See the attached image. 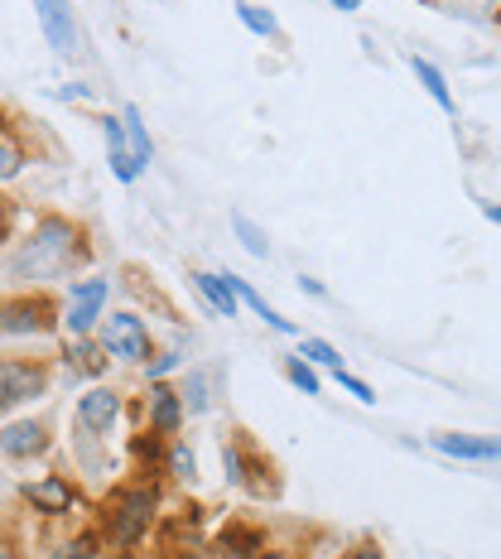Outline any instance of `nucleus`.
Segmentation results:
<instances>
[{
  "instance_id": "393cba45",
  "label": "nucleus",
  "mask_w": 501,
  "mask_h": 559,
  "mask_svg": "<svg viewBox=\"0 0 501 559\" xmlns=\"http://www.w3.org/2000/svg\"><path fill=\"white\" fill-rule=\"evenodd\" d=\"M299 353H305L313 367H329V371H343V367H347L343 353H337L329 337H299Z\"/></svg>"
},
{
  "instance_id": "412c9836",
  "label": "nucleus",
  "mask_w": 501,
  "mask_h": 559,
  "mask_svg": "<svg viewBox=\"0 0 501 559\" xmlns=\"http://www.w3.org/2000/svg\"><path fill=\"white\" fill-rule=\"evenodd\" d=\"M231 231H237L241 247H247L255 261H265V255H271V237H265V227H255L247 213H231Z\"/></svg>"
},
{
  "instance_id": "cd10ccee",
  "label": "nucleus",
  "mask_w": 501,
  "mask_h": 559,
  "mask_svg": "<svg viewBox=\"0 0 501 559\" xmlns=\"http://www.w3.org/2000/svg\"><path fill=\"white\" fill-rule=\"evenodd\" d=\"M49 559H102V555L92 550L87 540H63V545H58V550H53Z\"/></svg>"
},
{
  "instance_id": "c85d7f7f",
  "label": "nucleus",
  "mask_w": 501,
  "mask_h": 559,
  "mask_svg": "<svg viewBox=\"0 0 501 559\" xmlns=\"http://www.w3.org/2000/svg\"><path fill=\"white\" fill-rule=\"evenodd\" d=\"M299 289L313 299H329V289H323V280H313V275H299Z\"/></svg>"
},
{
  "instance_id": "39448f33",
  "label": "nucleus",
  "mask_w": 501,
  "mask_h": 559,
  "mask_svg": "<svg viewBox=\"0 0 501 559\" xmlns=\"http://www.w3.org/2000/svg\"><path fill=\"white\" fill-rule=\"evenodd\" d=\"M53 371L44 357H20V353H5V362H0V405L5 411H20L25 401H39L44 391H49Z\"/></svg>"
},
{
  "instance_id": "7ed1b4c3",
  "label": "nucleus",
  "mask_w": 501,
  "mask_h": 559,
  "mask_svg": "<svg viewBox=\"0 0 501 559\" xmlns=\"http://www.w3.org/2000/svg\"><path fill=\"white\" fill-rule=\"evenodd\" d=\"M58 323H63L58 299L44 295V289H10L5 295V319H0V329H5L10 343H15V337H44V333H53Z\"/></svg>"
},
{
  "instance_id": "f257e3e1",
  "label": "nucleus",
  "mask_w": 501,
  "mask_h": 559,
  "mask_svg": "<svg viewBox=\"0 0 501 559\" xmlns=\"http://www.w3.org/2000/svg\"><path fill=\"white\" fill-rule=\"evenodd\" d=\"M87 231L77 227V223H68V217H39L29 231V241L25 247H10L5 255V275L10 280H53V275H68V271H77V265H87Z\"/></svg>"
},
{
  "instance_id": "f8f14e48",
  "label": "nucleus",
  "mask_w": 501,
  "mask_h": 559,
  "mask_svg": "<svg viewBox=\"0 0 501 559\" xmlns=\"http://www.w3.org/2000/svg\"><path fill=\"white\" fill-rule=\"evenodd\" d=\"M444 459H463V463H501V439L497 435H434L429 439Z\"/></svg>"
},
{
  "instance_id": "a211bd4d",
  "label": "nucleus",
  "mask_w": 501,
  "mask_h": 559,
  "mask_svg": "<svg viewBox=\"0 0 501 559\" xmlns=\"http://www.w3.org/2000/svg\"><path fill=\"white\" fill-rule=\"evenodd\" d=\"M183 405H189V415H207L213 411V377H207L203 367H193L189 377H183Z\"/></svg>"
},
{
  "instance_id": "1a4fd4ad",
  "label": "nucleus",
  "mask_w": 501,
  "mask_h": 559,
  "mask_svg": "<svg viewBox=\"0 0 501 559\" xmlns=\"http://www.w3.org/2000/svg\"><path fill=\"white\" fill-rule=\"evenodd\" d=\"M49 444H53V429L44 419H5V435H0L5 463H34L49 453Z\"/></svg>"
},
{
  "instance_id": "2f4dec72",
  "label": "nucleus",
  "mask_w": 501,
  "mask_h": 559,
  "mask_svg": "<svg viewBox=\"0 0 501 559\" xmlns=\"http://www.w3.org/2000/svg\"><path fill=\"white\" fill-rule=\"evenodd\" d=\"M58 97H77V102H87V97H92V92H87L83 83H73V87H63V92H58Z\"/></svg>"
},
{
  "instance_id": "4468645a",
  "label": "nucleus",
  "mask_w": 501,
  "mask_h": 559,
  "mask_svg": "<svg viewBox=\"0 0 501 559\" xmlns=\"http://www.w3.org/2000/svg\"><path fill=\"white\" fill-rule=\"evenodd\" d=\"M63 367H68V377H107V367H111V353L102 347V337H68V347H63Z\"/></svg>"
},
{
  "instance_id": "5701e85b",
  "label": "nucleus",
  "mask_w": 501,
  "mask_h": 559,
  "mask_svg": "<svg viewBox=\"0 0 501 559\" xmlns=\"http://www.w3.org/2000/svg\"><path fill=\"white\" fill-rule=\"evenodd\" d=\"M126 135H131V150H135V159L150 169V159H155V145H150V131H145V116H140V107H126Z\"/></svg>"
},
{
  "instance_id": "ddd939ff",
  "label": "nucleus",
  "mask_w": 501,
  "mask_h": 559,
  "mask_svg": "<svg viewBox=\"0 0 501 559\" xmlns=\"http://www.w3.org/2000/svg\"><path fill=\"white\" fill-rule=\"evenodd\" d=\"M189 285L198 289V295L207 299V309L217 313V319H237L241 309V295H237V285H231V275H213V271H189Z\"/></svg>"
},
{
  "instance_id": "2eb2a0df",
  "label": "nucleus",
  "mask_w": 501,
  "mask_h": 559,
  "mask_svg": "<svg viewBox=\"0 0 501 559\" xmlns=\"http://www.w3.org/2000/svg\"><path fill=\"white\" fill-rule=\"evenodd\" d=\"M217 559H261L265 555V535L255 526H241V521H227V531L213 540Z\"/></svg>"
},
{
  "instance_id": "f704fd0d",
  "label": "nucleus",
  "mask_w": 501,
  "mask_h": 559,
  "mask_svg": "<svg viewBox=\"0 0 501 559\" xmlns=\"http://www.w3.org/2000/svg\"><path fill=\"white\" fill-rule=\"evenodd\" d=\"M261 559H299V555H289V550H265Z\"/></svg>"
},
{
  "instance_id": "c756f323",
  "label": "nucleus",
  "mask_w": 501,
  "mask_h": 559,
  "mask_svg": "<svg viewBox=\"0 0 501 559\" xmlns=\"http://www.w3.org/2000/svg\"><path fill=\"white\" fill-rule=\"evenodd\" d=\"M353 559H386V555H381L371 540H362V545H357V550H353Z\"/></svg>"
},
{
  "instance_id": "bb28decb",
  "label": "nucleus",
  "mask_w": 501,
  "mask_h": 559,
  "mask_svg": "<svg viewBox=\"0 0 501 559\" xmlns=\"http://www.w3.org/2000/svg\"><path fill=\"white\" fill-rule=\"evenodd\" d=\"M333 377H337V386H343L347 395H357V401H362V405H377V391H371L362 377H353V371H347V367H343V371H333Z\"/></svg>"
},
{
  "instance_id": "6e6552de",
  "label": "nucleus",
  "mask_w": 501,
  "mask_h": 559,
  "mask_svg": "<svg viewBox=\"0 0 501 559\" xmlns=\"http://www.w3.org/2000/svg\"><path fill=\"white\" fill-rule=\"evenodd\" d=\"M183 415H189L183 391L169 386V381H150V391H145V435L174 439L179 435V425H183Z\"/></svg>"
},
{
  "instance_id": "aec40b11",
  "label": "nucleus",
  "mask_w": 501,
  "mask_h": 559,
  "mask_svg": "<svg viewBox=\"0 0 501 559\" xmlns=\"http://www.w3.org/2000/svg\"><path fill=\"white\" fill-rule=\"evenodd\" d=\"M165 473L174 483H193L198 477V453L183 444V439H169V453H165Z\"/></svg>"
},
{
  "instance_id": "b1692460",
  "label": "nucleus",
  "mask_w": 501,
  "mask_h": 559,
  "mask_svg": "<svg viewBox=\"0 0 501 559\" xmlns=\"http://www.w3.org/2000/svg\"><path fill=\"white\" fill-rule=\"evenodd\" d=\"M25 169V145H20V131L15 126H5V135H0V179H15V174Z\"/></svg>"
},
{
  "instance_id": "0eeeda50",
  "label": "nucleus",
  "mask_w": 501,
  "mask_h": 559,
  "mask_svg": "<svg viewBox=\"0 0 501 559\" xmlns=\"http://www.w3.org/2000/svg\"><path fill=\"white\" fill-rule=\"evenodd\" d=\"M34 20H39L44 39H49V49L58 58L83 53V29H77L73 0H34Z\"/></svg>"
},
{
  "instance_id": "9b49d317",
  "label": "nucleus",
  "mask_w": 501,
  "mask_h": 559,
  "mask_svg": "<svg viewBox=\"0 0 501 559\" xmlns=\"http://www.w3.org/2000/svg\"><path fill=\"white\" fill-rule=\"evenodd\" d=\"M20 497H25L39 516H73V507H77V487L68 483L63 473H49V477H39V483H25L20 487Z\"/></svg>"
},
{
  "instance_id": "72a5a7b5",
  "label": "nucleus",
  "mask_w": 501,
  "mask_h": 559,
  "mask_svg": "<svg viewBox=\"0 0 501 559\" xmlns=\"http://www.w3.org/2000/svg\"><path fill=\"white\" fill-rule=\"evenodd\" d=\"M0 559H20V545H15V540H5V550H0Z\"/></svg>"
},
{
  "instance_id": "f3484780",
  "label": "nucleus",
  "mask_w": 501,
  "mask_h": 559,
  "mask_svg": "<svg viewBox=\"0 0 501 559\" xmlns=\"http://www.w3.org/2000/svg\"><path fill=\"white\" fill-rule=\"evenodd\" d=\"M231 285H237L241 305H247V309L255 313V319H265V323H271V329H275V333H299V329H295V323H289V319H285V313H275L271 305H265V299H261V295H255V289H251V285H247V280H241V275H231Z\"/></svg>"
},
{
  "instance_id": "7c9ffc66",
  "label": "nucleus",
  "mask_w": 501,
  "mask_h": 559,
  "mask_svg": "<svg viewBox=\"0 0 501 559\" xmlns=\"http://www.w3.org/2000/svg\"><path fill=\"white\" fill-rule=\"evenodd\" d=\"M333 10H343V15H357V10H362V0H329Z\"/></svg>"
},
{
  "instance_id": "4be33fe9",
  "label": "nucleus",
  "mask_w": 501,
  "mask_h": 559,
  "mask_svg": "<svg viewBox=\"0 0 501 559\" xmlns=\"http://www.w3.org/2000/svg\"><path fill=\"white\" fill-rule=\"evenodd\" d=\"M285 377H289V386H299L305 395H319V391H323V381H319V367H313L305 353L285 357Z\"/></svg>"
},
{
  "instance_id": "f03ea898",
  "label": "nucleus",
  "mask_w": 501,
  "mask_h": 559,
  "mask_svg": "<svg viewBox=\"0 0 501 559\" xmlns=\"http://www.w3.org/2000/svg\"><path fill=\"white\" fill-rule=\"evenodd\" d=\"M159 492L150 483H131L121 492L107 497V511H102V535L116 545V550H135L150 535V521H155Z\"/></svg>"
},
{
  "instance_id": "20e7f679",
  "label": "nucleus",
  "mask_w": 501,
  "mask_h": 559,
  "mask_svg": "<svg viewBox=\"0 0 501 559\" xmlns=\"http://www.w3.org/2000/svg\"><path fill=\"white\" fill-rule=\"evenodd\" d=\"M102 347L111 353V362H121V367H145L150 357H155V337H150V323L140 319V313L131 309H116L102 319Z\"/></svg>"
},
{
  "instance_id": "6ab92c4d",
  "label": "nucleus",
  "mask_w": 501,
  "mask_h": 559,
  "mask_svg": "<svg viewBox=\"0 0 501 559\" xmlns=\"http://www.w3.org/2000/svg\"><path fill=\"white\" fill-rule=\"evenodd\" d=\"M237 20L247 25L255 39H279V20L265 5H251V0H237Z\"/></svg>"
},
{
  "instance_id": "9d476101",
  "label": "nucleus",
  "mask_w": 501,
  "mask_h": 559,
  "mask_svg": "<svg viewBox=\"0 0 501 559\" xmlns=\"http://www.w3.org/2000/svg\"><path fill=\"white\" fill-rule=\"evenodd\" d=\"M77 429L83 435H111V425L121 419V391L116 386H92L77 395Z\"/></svg>"
},
{
  "instance_id": "473e14b6",
  "label": "nucleus",
  "mask_w": 501,
  "mask_h": 559,
  "mask_svg": "<svg viewBox=\"0 0 501 559\" xmlns=\"http://www.w3.org/2000/svg\"><path fill=\"white\" fill-rule=\"evenodd\" d=\"M482 217H487V223H497V227H501V203H482Z\"/></svg>"
},
{
  "instance_id": "a878e982",
  "label": "nucleus",
  "mask_w": 501,
  "mask_h": 559,
  "mask_svg": "<svg viewBox=\"0 0 501 559\" xmlns=\"http://www.w3.org/2000/svg\"><path fill=\"white\" fill-rule=\"evenodd\" d=\"M179 367H183V357L174 353V347H169V353H155V357L145 362V381H169Z\"/></svg>"
},
{
  "instance_id": "423d86ee",
  "label": "nucleus",
  "mask_w": 501,
  "mask_h": 559,
  "mask_svg": "<svg viewBox=\"0 0 501 559\" xmlns=\"http://www.w3.org/2000/svg\"><path fill=\"white\" fill-rule=\"evenodd\" d=\"M107 295H111V285L107 280H97V275L73 280V285H68V305H63L68 337H92L102 329V319H107Z\"/></svg>"
},
{
  "instance_id": "dca6fc26",
  "label": "nucleus",
  "mask_w": 501,
  "mask_h": 559,
  "mask_svg": "<svg viewBox=\"0 0 501 559\" xmlns=\"http://www.w3.org/2000/svg\"><path fill=\"white\" fill-rule=\"evenodd\" d=\"M410 73L419 78V87L434 97V107L444 111V116H458V102H453V87H449V78H444V68L439 63H429V58H419L410 53Z\"/></svg>"
}]
</instances>
